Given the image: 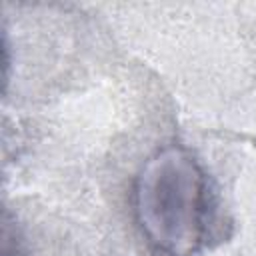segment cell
Returning a JSON list of instances; mask_svg holds the SVG:
<instances>
[{"instance_id": "cell-1", "label": "cell", "mask_w": 256, "mask_h": 256, "mask_svg": "<svg viewBox=\"0 0 256 256\" xmlns=\"http://www.w3.org/2000/svg\"><path fill=\"white\" fill-rule=\"evenodd\" d=\"M134 214L148 242L160 252H200L210 236L214 198L198 158L182 146L154 152L134 180Z\"/></svg>"}]
</instances>
